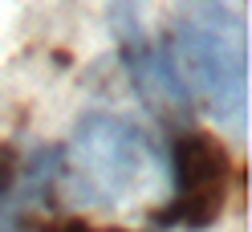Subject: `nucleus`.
I'll use <instances>...</instances> for the list:
<instances>
[{"mask_svg":"<svg viewBox=\"0 0 252 232\" xmlns=\"http://www.w3.org/2000/svg\"><path fill=\"white\" fill-rule=\"evenodd\" d=\"M167 53L183 94L240 138L248 114V45L240 12L228 0H179Z\"/></svg>","mask_w":252,"mask_h":232,"instance_id":"nucleus-1","label":"nucleus"},{"mask_svg":"<svg viewBox=\"0 0 252 232\" xmlns=\"http://www.w3.org/2000/svg\"><path fill=\"white\" fill-rule=\"evenodd\" d=\"M0 232H33V228H21L12 212H0ZM37 232H41V228H37Z\"/></svg>","mask_w":252,"mask_h":232,"instance_id":"nucleus-5","label":"nucleus"},{"mask_svg":"<svg viewBox=\"0 0 252 232\" xmlns=\"http://www.w3.org/2000/svg\"><path fill=\"white\" fill-rule=\"evenodd\" d=\"M155 163L151 138L118 114H86L61 147L57 179L69 199L90 208H114L138 192Z\"/></svg>","mask_w":252,"mask_h":232,"instance_id":"nucleus-2","label":"nucleus"},{"mask_svg":"<svg viewBox=\"0 0 252 232\" xmlns=\"http://www.w3.org/2000/svg\"><path fill=\"white\" fill-rule=\"evenodd\" d=\"M21 179V151L12 143H0V199H4Z\"/></svg>","mask_w":252,"mask_h":232,"instance_id":"nucleus-4","label":"nucleus"},{"mask_svg":"<svg viewBox=\"0 0 252 232\" xmlns=\"http://www.w3.org/2000/svg\"><path fill=\"white\" fill-rule=\"evenodd\" d=\"M171 179L175 199L155 216L159 224H175L187 232H199L220 220L232 179V155L208 131H183L171 147Z\"/></svg>","mask_w":252,"mask_h":232,"instance_id":"nucleus-3","label":"nucleus"}]
</instances>
